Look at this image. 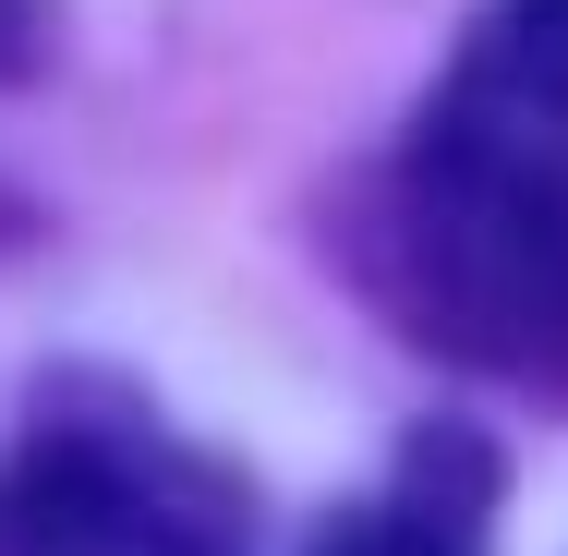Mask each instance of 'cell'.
Segmentation results:
<instances>
[{"instance_id":"1","label":"cell","mask_w":568,"mask_h":556,"mask_svg":"<svg viewBox=\"0 0 568 556\" xmlns=\"http://www.w3.org/2000/svg\"><path fill=\"white\" fill-rule=\"evenodd\" d=\"M375 303L436 363L568 400V0H496L375 182Z\"/></svg>"},{"instance_id":"2","label":"cell","mask_w":568,"mask_h":556,"mask_svg":"<svg viewBox=\"0 0 568 556\" xmlns=\"http://www.w3.org/2000/svg\"><path fill=\"white\" fill-rule=\"evenodd\" d=\"M0 556H182V533L98 459L49 447L0 484Z\"/></svg>"},{"instance_id":"3","label":"cell","mask_w":568,"mask_h":556,"mask_svg":"<svg viewBox=\"0 0 568 556\" xmlns=\"http://www.w3.org/2000/svg\"><path fill=\"white\" fill-rule=\"evenodd\" d=\"M327 556H459L436 520H363V533H339Z\"/></svg>"},{"instance_id":"4","label":"cell","mask_w":568,"mask_h":556,"mask_svg":"<svg viewBox=\"0 0 568 556\" xmlns=\"http://www.w3.org/2000/svg\"><path fill=\"white\" fill-rule=\"evenodd\" d=\"M37 49H49V0H0V85L37 73Z\"/></svg>"}]
</instances>
